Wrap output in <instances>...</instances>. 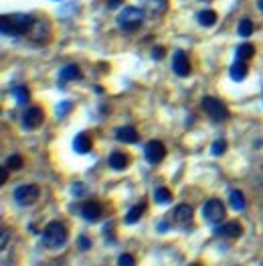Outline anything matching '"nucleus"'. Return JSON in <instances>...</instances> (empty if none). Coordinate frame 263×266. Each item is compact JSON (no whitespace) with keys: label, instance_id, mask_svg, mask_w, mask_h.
I'll return each instance as SVG.
<instances>
[{"label":"nucleus","instance_id":"nucleus-1","mask_svg":"<svg viewBox=\"0 0 263 266\" xmlns=\"http://www.w3.org/2000/svg\"><path fill=\"white\" fill-rule=\"evenodd\" d=\"M33 18L29 14H20V12H14V14H4L2 21H0V29L6 37H18L20 33H27L31 27H33Z\"/></svg>","mask_w":263,"mask_h":266},{"label":"nucleus","instance_id":"nucleus-2","mask_svg":"<svg viewBox=\"0 0 263 266\" xmlns=\"http://www.w3.org/2000/svg\"><path fill=\"white\" fill-rule=\"evenodd\" d=\"M142 21H144V10L138 8V6H126L119 14H117V27L124 31V33H134L142 27Z\"/></svg>","mask_w":263,"mask_h":266},{"label":"nucleus","instance_id":"nucleus-3","mask_svg":"<svg viewBox=\"0 0 263 266\" xmlns=\"http://www.w3.org/2000/svg\"><path fill=\"white\" fill-rule=\"evenodd\" d=\"M67 240H69V232H67V228H65V223H61V221H51L47 228H45V234H43V242H45V246L47 248H63L65 244H67Z\"/></svg>","mask_w":263,"mask_h":266},{"label":"nucleus","instance_id":"nucleus-4","mask_svg":"<svg viewBox=\"0 0 263 266\" xmlns=\"http://www.w3.org/2000/svg\"><path fill=\"white\" fill-rule=\"evenodd\" d=\"M39 195H41V189L37 185H20L14 189V201L22 208L33 206L39 199Z\"/></svg>","mask_w":263,"mask_h":266},{"label":"nucleus","instance_id":"nucleus-5","mask_svg":"<svg viewBox=\"0 0 263 266\" xmlns=\"http://www.w3.org/2000/svg\"><path fill=\"white\" fill-rule=\"evenodd\" d=\"M201 213H203L205 221H209V223H219V221L225 217V206H223L221 199H209V201L203 206Z\"/></svg>","mask_w":263,"mask_h":266},{"label":"nucleus","instance_id":"nucleus-6","mask_svg":"<svg viewBox=\"0 0 263 266\" xmlns=\"http://www.w3.org/2000/svg\"><path fill=\"white\" fill-rule=\"evenodd\" d=\"M203 110L209 114L212 120H227L229 118V108L225 106L221 100L210 98V96L203 100Z\"/></svg>","mask_w":263,"mask_h":266},{"label":"nucleus","instance_id":"nucleus-7","mask_svg":"<svg viewBox=\"0 0 263 266\" xmlns=\"http://www.w3.org/2000/svg\"><path fill=\"white\" fill-rule=\"evenodd\" d=\"M172 71L178 75V77H186L190 73V61H188V55L184 53L182 49H176L172 55Z\"/></svg>","mask_w":263,"mask_h":266},{"label":"nucleus","instance_id":"nucleus-8","mask_svg":"<svg viewBox=\"0 0 263 266\" xmlns=\"http://www.w3.org/2000/svg\"><path fill=\"white\" fill-rule=\"evenodd\" d=\"M144 157L150 165H158L160 160H164L166 157V149L160 140H150L146 147H144Z\"/></svg>","mask_w":263,"mask_h":266},{"label":"nucleus","instance_id":"nucleus-9","mask_svg":"<svg viewBox=\"0 0 263 266\" xmlns=\"http://www.w3.org/2000/svg\"><path fill=\"white\" fill-rule=\"evenodd\" d=\"M43 120H45V112H43V108H39V106L27 108V112H25V116H22V124H25L27 128H31V130L39 128V126L43 124Z\"/></svg>","mask_w":263,"mask_h":266},{"label":"nucleus","instance_id":"nucleus-10","mask_svg":"<svg viewBox=\"0 0 263 266\" xmlns=\"http://www.w3.org/2000/svg\"><path fill=\"white\" fill-rule=\"evenodd\" d=\"M168 8V2L166 0H142V10L144 14L156 18V16H162Z\"/></svg>","mask_w":263,"mask_h":266},{"label":"nucleus","instance_id":"nucleus-11","mask_svg":"<svg viewBox=\"0 0 263 266\" xmlns=\"http://www.w3.org/2000/svg\"><path fill=\"white\" fill-rule=\"evenodd\" d=\"M172 219H174V223H178V226H188L190 219H193V208H190L188 203L176 206L174 212H172Z\"/></svg>","mask_w":263,"mask_h":266},{"label":"nucleus","instance_id":"nucleus-12","mask_svg":"<svg viewBox=\"0 0 263 266\" xmlns=\"http://www.w3.org/2000/svg\"><path fill=\"white\" fill-rule=\"evenodd\" d=\"M102 203L100 201H85L81 206V215L87 219V221H98L102 217Z\"/></svg>","mask_w":263,"mask_h":266},{"label":"nucleus","instance_id":"nucleus-13","mask_svg":"<svg viewBox=\"0 0 263 266\" xmlns=\"http://www.w3.org/2000/svg\"><path fill=\"white\" fill-rule=\"evenodd\" d=\"M79 77H81V69H79L77 65H73V63L65 65V67L59 71V84H61V86L67 84V81H75V79H79Z\"/></svg>","mask_w":263,"mask_h":266},{"label":"nucleus","instance_id":"nucleus-14","mask_svg":"<svg viewBox=\"0 0 263 266\" xmlns=\"http://www.w3.org/2000/svg\"><path fill=\"white\" fill-rule=\"evenodd\" d=\"M115 138H117L119 142H128V145H134V142L140 140L138 130H134L132 126H122V128H117V130H115Z\"/></svg>","mask_w":263,"mask_h":266},{"label":"nucleus","instance_id":"nucleus-15","mask_svg":"<svg viewBox=\"0 0 263 266\" xmlns=\"http://www.w3.org/2000/svg\"><path fill=\"white\" fill-rule=\"evenodd\" d=\"M217 234H221V236H225V238H239V236L243 234V228H241V223H239L237 219H233V221H227L225 226H221V228L217 230Z\"/></svg>","mask_w":263,"mask_h":266},{"label":"nucleus","instance_id":"nucleus-16","mask_svg":"<svg viewBox=\"0 0 263 266\" xmlns=\"http://www.w3.org/2000/svg\"><path fill=\"white\" fill-rule=\"evenodd\" d=\"M47 37H49V27H47V23L35 21L33 27H31V39L37 41V43H41V41H47Z\"/></svg>","mask_w":263,"mask_h":266},{"label":"nucleus","instance_id":"nucleus-17","mask_svg":"<svg viewBox=\"0 0 263 266\" xmlns=\"http://www.w3.org/2000/svg\"><path fill=\"white\" fill-rule=\"evenodd\" d=\"M73 151L79 153V155H85L91 151V138L85 134V132H79L75 138H73Z\"/></svg>","mask_w":263,"mask_h":266},{"label":"nucleus","instance_id":"nucleus-18","mask_svg":"<svg viewBox=\"0 0 263 266\" xmlns=\"http://www.w3.org/2000/svg\"><path fill=\"white\" fill-rule=\"evenodd\" d=\"M229 75H231V79H235V81H243V79L247 77V63L237 59V61L231 65Z\"/></svg>","mask_w":263,"mask_h":266},{"label":"nucleus","instance_id":"nucleus-19","mask_svg":"<svg viewBox=\"0 0 263 266\" xmlns=\"http://www.w3.org/2000/svg\"><path fill=\"white\" fill-rule=\"evenodd\" d=\"M128 155H124V153H111L109 155V167L111 169H115V171H124L126 167H128Z\"/></svg>","mask_w":263,"mask_h":266},{"label":"nucleus","instance_id":"nucleus-20","mask_svg":"<svg viewBox=\"0 0 263 266\" xmlns=\"http://www.w3.org/2000/svg\"><path fill=\"white\" fill-rule=\"evenodd\" d=\"M255 55V47L251 45V43H241L237 49H235V57L239 59V61H247V59H251Z\"/></svg>","mask_w":263,"mask_h":266},{"label":"nucleus","instance_id":"nucleus-21","mask_svg":"<svg viewBox=\"0 0 263 266\" xmlns=\"http://www.w3.org/2000/svg\"><path fill=\"white\" fill-rule=\"evenodd\" d=\"M197 18H199V25H201V27H212V25L217 23V12L207 8V10H201V12L197 14Z\"/></svg>","mask_w":263,"mask_h":266},{"label":"nucleus","instance_id":"nucleus-22","mask_svg":"<svg viewBox=\"0 0 263 266\" xmlns=\"http://www.w3.org/2000/svg\"><path fill=\"white\" fill-rule=\"evenodd\" d=\"M229 201H231V208H233V210H237V212L245 210V197H243V193H241V191L233 189V191L229 193Z\"/></svg>","mask_w":263,"mask_h":266},{"label":"nucleus","instance_id":"nucleus-23","mask_svg":"<svg viewBox=\"0 0 263 266\" xmlns=\"http://www.w3.org/2000/svg\"><path fill=\"white\" fill-rule=\"evenodd\" d=\"M144 210H146V203H138V206H134L128 215H126V223H136L142 215H144Z\"/></svg>","mask_w":263,"mask_h":266},{"label":"nucleus","instance_id":"nucleus-24","mask_svg":"<svg viewBox=\"0 0 263 266\" xmlns=\"http://www.w3.org/2000/svg\"><path fill=\"white\" fill-rule=\"evenodd\" d=\"M154 201L156 203H168V201H172V191L168 189V187H158L156 191H154Z\"/></svg>","mask_w":263,"mask_h":266},{"label":"nucleus","instance_id":"nucleus-25","mask_svg":"<svg viewBox=\"0 0 263 266\" xmlns=\"http://www.w3.org/2000/svg\"><path fill=\"white\" fill-rule=\"evenodd\" d=\"M12 96L16 98V102L20 104V106H25L27 102H29V90L25 88V86H16V88H12Z\"/></svg>","mask_w":263,"mask_h":266},{"label":"nucleus","instance_id":"nucleus-26","mask_svg":"<svg viewBox=\"0 0 263 266\" xmlns=\"http://www.w3.org/2000/svg\"><path fill=\"white\" fill-rule=\"evenodd\" d=\"M253 33V23L249 21V18H243L241 23H239V35L241 37H249Z\"/></svg>","mask_w":263,"mask_h":266},{"label":"nucleus","instance_id":"nucleus-27","mask_svg":"<svg viewBox=\"0 0 263 266\" xmlns=\"http://www.w3.org/2000/svg\"><path fill=\"white\" fill-rule=\"evenodd\" d=\"M225 151H227V140H225V138H219V140H214V142H212L210 153H212L214 157H221Z\"/></svg>","mask_w":263,"mask_h":266},{"label":"nucleus","instance_id":"nucleus-28","mask_svg":"<svg viewBox=\"0 0 263 266\" xmlns=\"http://www.w3.org/2000/svg\"><path fill=\"white\" fill-rule=\"evenodd\" d=\"M6 167H8L10 171L20 169V167H22V157H20V155H12V157H8V159H6Z\"/></svg>","mask_w":263,"mask_h":266},{"label":"nucleus","instance_id":"nucleus-29","mask_svg":"<svg viewBox=\"0 0 263 266\" xmlns=\"http://www.w3.org/2000/svg\"><path fill=\"white\" fill-rule=\"evenodd\" d=\"M117 266H136V260H134L132 254H122L117 258Z\"/></svg>","mask_w":263,"mask_h":266},{"label":"nucleus","instance_id":"nucleus-30","mask_svg":"<svg viewBox=\"0 0 263 266\" xmlns=\"http://www.w3.org/2000/svg\"><path fill=\"white\" fill-rule=\"evenodd\" d=\"M69 110H71V104H69V102H61V104L57 106V116H59V118H63Z\"/></svg>","mask_w":263,"mask_h":266},{"label":"nucleus","instance_id":"nucleus-31","mask_svg":"<svg viewBox=\"0 0 263 266\" xmlns=\"http://www.w3.org/2000/svg\"><path fill=\"white\" fill-rule=\"evenodd\" d=\"M79 248H81V250H89V248H91V240H89L87 236H81V238H79Z\"/></svg>","mask_w":263,"mask_h":266},{"label":"nucleus","instance_id":"nucleus-32","mask_svg":"<svg viewBox=\"0 0 263 266\" xmlns=\"http://www.w3.org/2000/svg\"><path fill=\"white\" fill-rule=\"evenodd\" d=\"M162 57H164V47H160V45H158V47H154V51H152V59L160 61Z\"/></svg>","mask_w":263,"mask_h":266},{"label":"nucleus","instance_id":"nucleus-33","mask_svg":"<svg viewBox=\"0 0 263 266\" xmlns=\"http://www.w3.org/2000/svg\"><path fill=\"white\" fill-rule=\"evenodd\" d=\"M71 191H73V195H75V197H81L79 193H83V191H85V187H83L81 183H77V185H73V187H71Z\"/></svg>","mask_w":263,"mask_h":266},{"label":"nucleus","instance_id":"nucleus-34","mask_svg":"<svg viewBox=\"0 0 263 266\" xmlns=\"http://www.w3.org/2000/svg\"><path fill=\"white\" fill-rule=\"evenodd\" d=\"M122 4H124V0H107V8H117Z\"/></svg>","mask_w":263,"mask_h":266},{"label":"nucleus","instance_id":"nucleus-35","mask_svg":"<svg viewBox=\"0 0 263 266\" xmlns=\"http://www.w3.org/2000/svg\"><path fill=\"white\" fill-rule=\"evenodd\" d=\"M6 179H8V167H4V169H2V175H0V183H6Z\"/></svg>","mask_w":263,"mask_h":266},{"label":"nucleus","instance_id":"nucleus-36","mask_svg":"<svg viewBox=\"0 0 263 266\" xmlns=\"http://www.w3.org/2000/svg\"><path fill=\"white\" fill-rule=\"evenodd\" d=\"M259 10L263 12V0H259Z\"/></svg>","mask_w":263,"mask_h":266},{"label":"nucleus","instance_id":"nucleus-37","mask_svg":"<svg viewBox=\"0 0 263 266\" xmlns=\"http://www.w3.org/2000/svg\"><path fill=\"white\" fill-rule=\"evenodd\" d=\"M203 2H210V0H203Z\"/></svg>","mask_w":263,"mask_h":266},{"label":"nucleus","instance_id":"nucleus-38","mask_svg":"<svg viewBox=\"0 0 263 266\" xmlns=\"http://www.w3.org/2000/svg\"><path fill=\"white\" fill-rule=\"evenodd\" d=\"M193 266H199V264H193Z\"/></svg>","mask_w":263,"mask_h":266}]
</instances>
